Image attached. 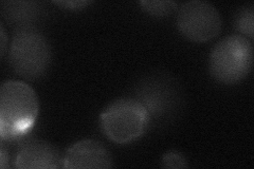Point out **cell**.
<instances>
[{
    "label": "cell",
    "instance_id": "obj_1",
    "mask_svg": "<svg viewBox=\"0 0 254 169\" xmlns=\"http://www.w3.org/2000/svg\"><path fill=\"white\" fill-rule=\"evenodd\" d=\"M38 99L33 88L21 80H5L0 87V136L14 141L26 135L38 115Z\"/></svg>",
    "mask_w": 254,
    "mask_h": 169
},
{
    "label": "cell",
    "instance_id": "obj_2",
    "mask_svg": "<svg viewBox=\"0 0 254 169\" xmlns=\"http://www.w3.org/2000/svg\"><path fill=\"white\" fill-rule=\"evenodd\" d=\"M51 56V46L37 28H16L10 46V62L19 76L29 80L43 77L49 69Z\"/></svg>",
    "mask_w": 254,
    "mask_h": 169
},
{
    "label": "cell",
    "instance_id": "obj_3",
    "mask_svg": "<svg viewBox=\"0 0 254 169\" xmlns=\"http://www.w3.org/2000/svg\"><path fill=\"white\" fill-rule=\"evenodd\" d=\"M106 138L116 144L136 141L150 127L146 109L134 98H121L110 103L100 115Z\"/></svg>",
    "mask_w": 254,
    "mask_h": 169
},
{
    "label": "cell",
    "instance_id": "obj_4",
    "mask_svg": "<svg viewBox=\"0 0 254 169\" xmlns=\"http://www.w3.org/2000/svg\"><path fill=\"white\" fill-rule=\"evenodd\" d=\"M253 63L251 40L240 34L226 36L213 47L209 57L212 76L218 83L235 85L247 77Z\"/></svg>",
    "mask_w": 254,
    "mask_h": 169
},
{
    "label": "cell",
    "instance_id": "obj_5",
    "mask_svg": "<svg viewBox=\"0 0 254 169\" xmlns=\"http://www.w3.org/2000/svg\"><path fill=\"white\" fill-rule=\"evenodd\" d=\"M134 99L146 109L150 126L169 123L177 114L180 92L175 80L162 74H153L143 78L136 87Z\"/></svg>",
    "mask_w": 254,
    "mask_h": 169
},
{
    "label": "cell",
    "instance_id": "obj_6",
    "mask_svg": "<svg viewBox=\"0 0 254 169\" xmlns=\"http://www.w3.org/2000/svg\"><path fill=\"white\" fill-rule=\"evenodd\" d=\"M176 26L180 34L190 42L206 43L218 36L222 28V19L212 3L192 0L180 5Z\"/></svg>",
    "mask_w": 254,
    "mask_h": 169
},
{
    "label": "cell",
    "instance_id": "obj_7",
    "mask_svg": "<svg viewBox=\"0 0 254 169\" xmlns=\"http://www.w3.org/2000/svg\"><path fill=\"white\" fill-rule=\"evenodd\" d=\"M19 169H57L64 168V156L52 144L42 140L23 143L14 160Z\"/></svg>",
    "mask_w": 254,
    "mask_h": 169
},
{
    "label": "cell",
    "instance_id": "obj_8",
    "mask_svg": "<svg viewBox=\"0 0 254 169\" xmlns=\"http://www.w3.org/2000/svg\"><path fill=\"white\" fill-rule=\"evenodd\" d=\"M113 165L109 151L94 140L78 141L64 155V168H110Z\"/></svg>",
    "mask_w": 254,
    "mask_h": 169
},
{
    "label": "cell",
    "instance_id": "obj_9",
    "mask_svg": "<svg viewBox=\"0 0 254 169\" xmlns=\"http://www.w3.org/2000/svg\"><path fill=\"white\" fill-rule=\"evenodd\" d=\"M42 9L36 1H4L1 3V13L7 22L17 28L33 26L41 17Z\"/></svg>",
    "mask_w": 254,
    "mask_h": 169
},
{
    "label": "cell",
    "instance_id": "obj_10",
    "mask_svg": "<svg viewBox=\"0 0 254 169\" xmlns=\"http://www.w3.org/2000/svg\"><path fill=\"white\" fill-rule=\"evenodd\" d=\"M254 5L248 3L238 9L234 16V28L240 32V35L248 39L253 38V23H254Z\"/></svg>",
    "mask_w": 254,
    "mask_h": 169
},
{
    "label": "cell",
    "instance_id": "obj_11",
    "mask_svg": "<svg viewBox=\"0 0 254 169\" xmlns=\"http://www.w3.org/2000/svg\"><path fill=\"white\" fill-rule=\"evenodd\" d=\"M143 11L156 17H165L172 14L177 7L175 1H140Z\"/></svg>",
    "mask_w": 254,
    "mask_h": 169
},
{
    "label": "cell",
    "instance_id": "obj_12",
    "mask_svg": "<svg viewBox=\"0 0 254 169\" xmlns=\"http://www.w3.org/2000/svg\"><path fill=\"white\" fill-rule=\"evenodd\" d=\"M162 167L164 168H186L188 167L187 159L179 151L170 150L162 156Z\"/></svg>",
    "mask_w": 254,
    "mask_h": 169
},
{
    "label": "cell",
    "instance_id": "obj_13",
    "mask_svg": "<svg viewBox=\"0 0 254 169\" xmlns=\"http://www.w3.org/2000/svg\"><path fill=\"white\" fill-rule=\"evenodd\" d=\"M54 4H58L64 9H68L71 11H79L90 4V1H53Z\"/></svg>",
    "mask_w": 254,
    "mask_h": 169
},
{
    "label": "cell",
    "instance_id": "obj_14",
    "mask_svg": "<svg viewBox=\"0 0 254 169\" xmlns=\"http://www.w3.org/2000/svg\"><path fill=\"white\" fill-rule=\"evenodd\" d=\"M7 164H9V155L6 154L3 145H1V150H0V167L4 169L6 168Z\"/></svg>",
    "mask_w": 254,
    "mask_h": 169
},
{
    "label": "cell",
    "instance_id": "obj_15",
    "mask_svg": "<svg viewBox=\"0 0 254 169\" xmlns=\"http://www.w3.org/2000/svg\"><path fill=\"white\" fill-rule=\"evenodd\" d=\"M5 45H6V35L3 25H1V57H3L5 52Z\"/></svg>",
    "mask_w": 254,
    "mask_h": 169
}]
</instances>
